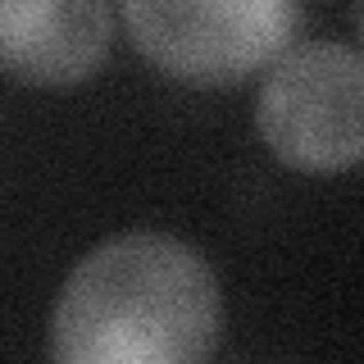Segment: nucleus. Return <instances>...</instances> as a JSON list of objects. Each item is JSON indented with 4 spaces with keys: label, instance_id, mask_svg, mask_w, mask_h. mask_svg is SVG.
I'll use <instances>...</instances> for the list:
<instances>
[{
    "label": "nucleus",
    "instance_id": "obj_1",
    "mask_svg": "<svg viewBox=\"0 0 364 364\" xmlns=\"http://www.w3.org/2000/svg\"><path fill=\"white\" fill-rule=\"evenodd\" d=\"M223 291L210 259L168 232H123L68 273L50 364H210Z\"/></svg>",
    "mask_w": 364,
    "mask_h": 364
},
{
    "label": "nucleus",
    "instance_id": "obj_2",
    "mask_svg": "<svg viewBox=\"0 0 364 364\" xmlns=\"http://www.w3.org/2000/svg\"><path fill=\"white\" fill-rule=\"evenodd\" d=\"M123 23L136 50L196 87L242 82L296 46L305 5L296 0H128Z\"/></svg>",
    "mask_w": 364,
    "mask_h": 364
},
{
    "label": "nucleus",
    "instance_id": "obj_3",
    "mask_svg": "<svg viewBox=\"0 0 364 364\" xmlns=\"http://www.w3.org/2000/svg\"><path fill=\"white\" fill-rule=\"evenodd\" d=\"M282 164L341 173L364 155V60L341 41H305L273 60L255 109Z\"/></svg>",
    "mask_w": 364,
    "mask_h": 364
},
{
    "label": "nucleus",
    "instance_id": "obj_4",
    "mask_svg": "<svg viewBox=\"0 0 364 364\" xmlns=\"http://www.w3.org/2000/svg\"><path fill=\"white\" fill-rule=\"evenodd\" d=\"M109 28L100 0H0V64L37 87L82 82L105 60Z\"/></svg>",
    "mask_w": 364,
    "mask_h": 364
}]
</instances>
